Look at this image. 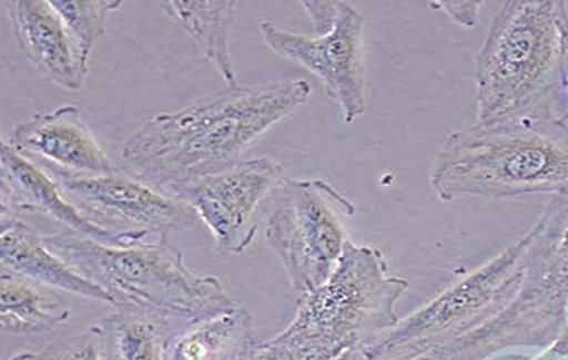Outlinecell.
<instances>
[{
  "label": "cell",
  "instance_id": "12",
  "mask_svg": "<svg viewBox=\"0 0 568 360\" xmlns=\"http://www.w3.org/2000/svg\"><path fill=\"white\" fill-rule=\"evenodd\" d=\"M0 222L8 227L22 220V215H47L70 234L97 240L106 246L132 247L144 244L148 234H114L92 224L68 200L53 176L38 163L16 151L9 141L0 146Z\"/></svg>",
  "mask_w": 568,
  "mask_h": 360
},
{
  "label": "cell",
  "instance_id": "17",
  "mask_svg": "<svg viewBox=\"0 0 568 360\" xmlns=\"http://www.w3.org/2000/svg\"><path fill=\"white\" fill-rule=\"evenodd\" d=\"M168 18L199 44L203 58L215 66L231 86L239 80L232 66L231 31L237 16L235 0H164Z\"/></svg>",
  "mask_w": 568,
  "mask_h": 360
},
{
  "label": "cell",
  "instance_id": "13",
  "mask_svg": "<svg viewBox=\"0 0 568 360\" xmlns=\"http://www.w3.org/2000/svg\"><path fill=\"white\" fill-rule=\"evenodd\" d=\"M9 144L43 168L68 175L99 176L119 172L75 105L38 112L12 127Z\"/></svg>",
  "mask_w": 568,
  "mask_h": 360
},
{
  "label": "cell",
  "instance_id": "5",
  "mask_svg": "<svg viewBox=\"0 0 568 360\" xmlns=\"http://www.w3.org/2000/svg\"><path fill=\"white\" fill-rule=\"evenodd\" d=\"M515 300L479 329L438 349L440 360H487L511 347L550 346L568 325V193L551 198L529 228Z\"/></svg>",
  "mask_w": 568,
  "mask_h": 360
},
{
  "label": "cell",
  "instance_id": "4",
  "mask_svg": "<svg viewBox=\"0 0 568 360\" xmlns=\"http://www.w3.org/2000/svg\"><path fill=\"white\" fill-rule=\"evenodd\" d=\"M44 243L100 286L115 310L193 323L237 307L219 278L193 272L166 239L115 247L67 233L44 236Z\"/></svg>",
  "mask_w": 568,
  "mask_h": 360
},
{
  "label": "cell",
  "instance_id": "25",
  "mask_svg": "<svg viewBox=\"0 0 568 360\" xmlns=\"http://www.w3.org/2000/svg\"><path fill=\"white\" fill-rule=\"evenodd\" d=\"M565 89H567V92H568V82H567V85H565ZM567 115H568V111H567Z\"/></svg>",
  "mask_w": 568,
  "mask_h": 360
},
{
  "label": "cell",
  "instance_id": "14",
  "mask_svg": "<svg viewBox=\"0 0 568 360\" xmlns=\"http://www.w3.org/2000/svg\"><path fill=\"white\" fill-rule=\"evenodd\" d=\"M11 21L16 47L41 79L61 89H82L87 76L80 70L75 47L50 0H2Z\"/></svg>",
  "mask_w": 568,
  "mask_h": 360
},
{
  "label": "cell",
  "instance_id": "19",
  "mask_svg": "<svg viewBox=\"0 0 568 360\" xmlns=\"http://www.w3.org/2000/svg\"><path fill=\"white\" fill-rule=\"evenodd\" d=\"M190 323L115 310L95 325L103 360H166L171 343Z\"/></svg>",
  "mask_w": 568,
  "mask_h": 360
},
{
  "label": "cell",
  "instance_id": "20",
  "mask_svg": "<svg viewBox=\"0 0 568 360\" xmlns=\"http://www.w3.org/2000/svg\"><path fill=\"white\" fill-rule=\"evenodd\" d=\"M63 19L75 47L80 70L89 76L93 48L106 32V19L121 9V0H50Z\"/></svg>",
  "mask_w": 568,
  "mask_h": 360
},
{
  "label": "cell",
  "instance_id": "8",
  "mask_svg": "<svg viewBox=\"0 0 568 360\" xmlns=\"http://www.w3.org/2000/svg\"><path fill=\"white\" fill-rule=\"evenodd\" d=\"M355 205L324 179L286 178L264 214L267 246L283 263L296 297L303 298L331 279L344 256L345 218Z\"/></svg>",
  "mask_w": 568,
  "mask_h": 360
},
{
  "label": "cell",
  "instance_id": "3",
  "mask_svg": "<svg viewBox=\"0 0 568 360\" xmlns=\"http://www.w3.org/2000/svg\"><path fill=\"white\" fill-rule=\"evenodd\" d=\"M568 53V9L561 0H509L476 58L479 124L557 114Z\"/></svg>",
  "mask_w": 568,
  "mask_h": 360
},
{
  "label": "cell",
  "instance_id": "16",
  "mask_svg": "<svg viewBox=\"0 0 568 360\" xmlns=\"http://www.w3.org/2000/svg\"><path fill=\"white\" fill-rule=\"evenodd\" d=\"M260 343L253 317L237 305L185 327L171 343L166 360H245Z\"/></svg>",
  "mask_w": 568,
  "mask_h": 360
},
{
  "label": "cell",
  "instance_id": "10",
  "mask_svg": "<svg viewBox=\"0 0 568 360\" xmlns=\"http://www.w3.org/2000/svg\"><path fill=\"white\" fill-rule=\"evenodd\" d=\"M286 179L271 157L244 160L225 172L176 183L168 195L195 212L206 225L221 256H239L263 227L271 196Z\"/></svg>",
  "mask_w": 568,
  "mask_h": 360
},
{
  "label": "cell",
  "instance_id": "9",
  "mask_svg": "<svg viewBox=\"0 0 568 360\" xmlns=\"http://www.w3.org/2000/svg\"><path fill=\"white\" fill-rule=\"evenodd\" d=\"M313 34L261 22L264 43L284 60L295 61L324 85L347 124L366 114L364 18L341 0H305Z\"/></svg>",
  "mask_w": 568,
  "mask_h": 360
},
{
  "label": "cell",
  "instance_id": "7",
  "mask_svg": "<svg viewBox=\"0 0 568 360\" xmlns=\"http://www.w3.org/2000/svg\"><path fill=\"white\" fill-rule=\"evenodd\" d=\"M408 288L406 279L390 275L377 247L348 240L331 279L298 298L292 323L351 356L398 323L395 307Z\"/></svg>",
  "mask_w": 568,
  "mask_h": 360
},
{
  "label": "cell",
  "instance_id": "18",
  "mask_svg": "<svg viewBox=\"0 0 568 360\" xmlns=\"http://www.w3.org/2000/svg\"><path fill=\"white\" fill-rule=\"evenodd\" d=\"M71 317L70 304L57 289L9 272L0 275V327L16 337L57 330Z\"/></svg>",
  "mask_w": 568,
  "mask_h": 360
},
{
  "label": "cell",
  "instance_id": "1",
  "mask_svg": "<svg viewBox=\"0 0 568 360\" xmlns=\"http://www.w3.org/2000/svg\"><path fill=\"white\" fill-rule=\"evenodd\" d=\"M310 93L306 80L239 83L182 111L156 115L122 146L124 172L164 193L176 183L225 172Z\"/></svg>",
  "mask_w": 568,
  "mask_h": 360
},
{
  "label": "cell",
  "instance_id": "23",
  "mask_svg": "<svg viewBox=\"0 0 568 360\" xmlns=\"http://www.w3.org/2000/svg\"><path fill=\"white\" fill-rule=\"evenodd\" d=\"M487 360H568V325L561 330L560 336L541 349L537 356H525V353H497Z\"/></svg>",
  "mask_w": 568,
  "mask_h": 360
},
{
  "label": "cell",
  "instance_id": "11",
  "mask_svg": "<svg viewBox=\"0 0 568 360\" xmlns=\"http://www.w3.org/2000/svg\"><path fill=\"white\" fill-rule=\"evenodd\" d=\"M43 169L53 176L71 204L109 233L154 234L158 239H168L171 233L186 230L199 222L185 204L129 173L82 176Z\"/></svg>",
  "mask_w": 568,
  "mask_h": 360
},
{
  "label": "cell",
  "instance_id": "21",
  "mask_svg": "<svg viewBox=\"0 0 568 360\" xmlns=\"http://www.w3.org/2000/svg\"><path fill=\"white\" fill-rule=\"evenodd\" d=\"M344 353L290 323L270 342H261L245 360H342Z\"/></svg>",
  "mask_w": 568,
  "mask_h": 360
},
{
  "label": "cell",
  "instance_id": "2",
  "mask_svg": "<svg viewBox=\"0 0 568 360\" xmlns=\"http://www.w3.org/2000/svg\"><path fill=\"white\" fill-rule=\"evenodd\" d=\"M432 188L442 202L567 195L568 124L561 115L479 124L450 134Z\"/></svg>",
  "mask_w": 568,
  "mask_h": 360
},
{
  "label": "cell",
  "instance_id": "22",
  "mask_svg": "<svg viewBox=\"0 0 568 360\" xmlns=\"http://www.w3.org/2000/svg\"><path fill=\"white\" fill-rule=\"evenodd\" d=\"M8 360H103L102 340L92 325L54 337L38 352L16 353Z\"/></svg>",
  "mask_w": 568,
  "mask_h": 360
},
{
  "label": "cell",
  "instance_id": "6",
  "mask_svg": "<svg viewBox=\"0 0 568 360\" xmlns=\"http://www.w3.org/2000/svg\"><path fill=\"white\" fill-rule=\"evenodd\" d=\"M529 243L531 233L528 230L489 263L374 337L357 357L361 360H412L469 336L515 300Z\"/></svg>",
  "mask_w": 568,
  "mask_h": 360
},
{
  "label": "cell",
  "instance_id": "15",
  "mask_svg": "<svg viewBox=\"0 0 568 360\" xmlns=\"http://www.w3.org/2000/svg\"><path fill=\"white\" fill-rule=\"evenodd\" d=\"M0 265L2 272L29 279L48 288L73 292L77 297L103 301L112 307V298L100 286L68 266L47 246L43 234L38 233L24 220L12 222L8 227H2Z\"/></svg>",
  "mask_w": 568,
  "mask_h": 360
},
{
  "label": "cell",
  "instance_id": "24",
  "mask_svg": "<svg viewBox=\"0 0 568 360\" xmlns=\"http://www.w3.org/2000/svg\"><path fill=\"white\" fill-rule=\"evenodd\" d=\"M430 6L437 11H444L445 14L450 16L457 24L473 28L476 25L480 2H432Z\"/></svg>",
  "mask_w": 568,
  "mask_h": 360
}]
</instances>
